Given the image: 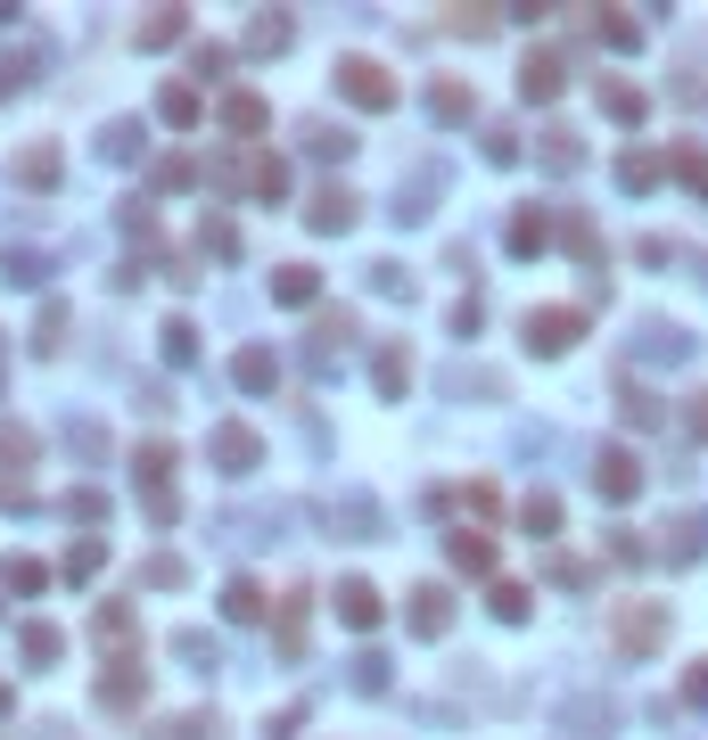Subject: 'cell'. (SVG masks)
<instances>
[{"label":"cell","instance_id":"836d02e7","mask_svg":"<svg viewBox=\"0 0 708 740\" xmlns=\"http://www.w3.org/2000/svg\"><path fill=\"white\" fill-rule=\"evenodd\" d=\"M494 618H511V625L528 618V584H494Z\"/></svg>","mask_w":708,"mask_h":740},{"label":"cell","instance_id":"9a60e30c","mask_svg":"<svg viewBox=\"0 0 708 740\" xmlns=\"http://www.w3.org/2000/svg\"><path fill=\"white\" fill-rule=\"evenodd\" d=\"M232 378H239L247 395H264V387H273V378H281V363H273V354H264V346H239V363H232Z\"/></svg>","mask_w":708,"mask_h":740},{"label":"cell","instance_id":"8992f818","mask_svg":"<svg viewBox=\"0 0 708 740\" xmlns=\"http://www.w3.org/2000/svg\"><path fill=\"white\" fill-rule=\"evenodd\" d=\"M215 461H223V470H232V477H247V470H256V461H264V436H256V428H239V420H232V428H215Z\"/></svg>","mask_w":708,"mask_h":740},{"label":"cell","instance_id":"4fadbf2b","mask_svg":"<svg viewBox=\"0 0 708 740\" xmlns=\"http://www.w3.org/2000/svg\"><path fill=\"white\" fill-rule=\"evenodd\" d=\"M519 91H528V99H552V91H560V50H528V67H519Z\"/></svg>","mask_w":708,"mask_h":740},{"label":"cell","instance_id":"e575fe53","mask_svg":"<svg viewBox=\"0 0 708 740\" xmlns=\"http://www.w3.org/2000/svg\"><path fill=\"white\" fill-rule=\"evenodd\" d=\"M190 67H198V82H215L223 67H232V50H223V41H198V58H190Z\"/></svg>","mask_w":708,"mask_h":740},{"label":"cell","instance_id":"1f68e13d","mask_svg":"<svg viewBox=\"0 0 708 740\" xmlns=\"http://www.w3.org/2000/svg\"><path fill=\"white\" fill-rule=\"evenodd\" d=\"M247 41H256V50H288V17H256Z\"/></svg>","mask_w":708,"mask_h":740},{"label":"cell","instance_id":"8d00e7d4","mask_svg":"<svg viewBox=\"0 0 708 740\" xmlns=\"http://www.w3.org/2000/svg\"><path fill=\"white\" fill-rule=\"evenodd\" d=\"M67 519H82V526H99V519H108V502H99L91 485H82V494H67Z\"/></svg>","mask_w":708,"mask_h":740},{"label":"cell","instance_id":"2e32d148","mask_svg":"<svg viewBox=\"0 0 708 740\" xmlns=\"http://www.w3.org/2000/svg\"><path fill=\"white\" fill-rule=\"evenodd\" d=\"M659 552H668V560H700V552H708V519H676Z\"/></svg>","mask_w":708,"mask_h":740},{"label":"cell","instance_id":"44dd1931","mask_svg":"<svg viewBox=\"0 0 708 740\" xmlns=\"http://www.w3.org/2000/svg\"><path fill=\"white\" fill-rule=\"evenodd\" d=\"M223 618H239V625H256L264 618V592L247 584V576H232V592H223Z\"/></svg>","mask_w":708,"mask_h":740},{"label":"cell","instance_id":"9c48e42d","mask_svg":"<svg viewBox=\"0 0 708 740\" xmlns=\"http://www.w3.org/2000/svg\"><path fill=\"white\" fill-rule=\"evenodd\" d=\"M322 296V272L314 264H281L273 272V305H314Z\"/></svg>","mask_w":708,"mask_h":740},{"label":"cell","instance_id":"3957f363","mask_svg":"<svg viewBox=\"0 0 708 740\" xmlns=\"http://www.w3.org/2000/svg\"><path fill=\"white\" fill-rule=\"evenodd\" d=\"M26 470H33V428L0 420V502H26V494H33Z\"/></svg>","mask_w":708,"mask_h":740},{"label":"cell","instance_id":"6da1fadb","mask_svg":"<svg viewBox=\"0 0 708 740\" xmlns=\"http://www.w3.org/2000/svg\"><path fill=\"white\" fill-rule=\"evenodd\" d=\"M610 642L627 650V659L659 650V642H668V609H659V601H618V618H610Z\"/></svg>","mask_w":708,"mask_h":740},{"label":"cell","instance_id":"f546056e","mask_svg":"<svg viewBox=\"0 0 708 740\" xmlns=\"http://www.w3.org/2000/svg\"><path fill=\"white\" fill-rule=\"evenodd\" d=\"M0 576H9V592H41V584H50V568H41V560H9Z\"/></svg>","mask_w":708,"mask_h":740},{"label":"cell","instance_id":"ac0fdd59","mask_svg":"<svg viewBox=\"0 0 708 740\" xmlns=\"http://www.w3.org/2000/svg\"><path fill=\"white\" fill-rule=\"evenodd\" d=\"M453 568H462V576H486V568H494V543L462 526V535H453Z\"/></svg>","mask_w":708,"mask_h":740},{"label":"cell","instance_id":"cb8c5ba5","mask_svg":"<svg viewBox=\"0 0 708 740\" xmlns=\"http://www.w3.org/2000/svg\"><path fill=\"white\" fill-rule=\"evenodd\" d=\"M17 181H26V189H50V181H58V148H26V157H17Z\"/></svg>","mask_w":708,"mask_h":740},{"label":"cell","instance_id":"b9f144b4","mask_svg":"<svg viewBox=\"0 0 708 740\" xmlns=\"http://www.w3.org/2000/svg\"><path fill=\"white\" fill-rule=\"evenodd\" d=\"M544 157L560 165V174H569V165H577V132H544Z\"/></svg>","mask_w":708,"mask_h":740},{"label":"cell","instance_id":"7a4b0ae2","mask_svg":"<svg viewBox=\"0 0 708 740\" xmlns=\"http://www.w3.org/2000/svg\"><path fill=\"white\" fill-rule=\"evenodd\" d=\"M338 91L354 99V108H371V116H380V108H395V82H387V67H380V58H338Z\"/></svg>","mask_w":708,"mask_h":740},{"label":"cell","instance_id":"d590c367","mask_svg":"<svg viewBox=\"0 0 708 740\" xmlns=\"http://www.w3.org/2000/svg\"><path fill=\"white\" fill-rule=\"evenodd\" d=\"M601 41H610V50H635L642 26H635V17H601Z\"/></svg>","mask_w":708,"mask_h":740},{"label":"cell","instance_id":"7bdbcfd3","mask_svg":"<svg viewBox=\"0 0 708 740\" xmlns=\"http://www.w3.org/2000/svg\"><path fill=\"white\" fill-rule=\"evenodd\" d=\"M198 247H215V256H232V247H239V230H232V223H206V230H198Z\"/></svg>","mask_w":708,"mask_h":740},{"label":"cell","instance_id":"74e56055","mask_svg":"<svg viewBox=\"0 0 708 740\" xmlns=\"http://www.w3.org/2000/svg\"><path fill=\"white\" fill-rule=\"evenodd\" d=\"M569 247H577V256H586V264H601V230H593L586 215H577V223H569Z\"/></svg>","mask_w":708,"mask_h":740},{"label":"cell","instance_id":"ffe728a7","mask_svg":"<svg viewBox=\"0 0 708 740\" xmlns=\"http://www.w3.org/2000/svg\"><path fill=\"white\" fill-rule=\"evenodd\" d=\"M544 239H552L544 215H511V256H544Z\"/></svg>","mask_w":708,"mask_h":740},{"label":"cell","instance_id":"7c38bea8","mask_svg":"<svg viewBox=\"0 0 708 740\" xmlns=\"http://www.w3.org/2000/svg\"><path fill=\"white\" fill-rule=\"evenodd\" d=\"M264 124H273V108H264V99L256 91H232V99H223V132H264Z\"/></svg>","mask_w":708,"mask_h":740},{"label":"cell","instance_id":"ba28073f","mask_svg":"<svg viewBox=\"0 0 708 740\" xmlns=\"http://www.w3.org/2000/svg\"><path fill=\"white\" fill-rule=\"evenodd\" d=\"M445 625H453V592H445V584H421V592H412V633L436 642Z\"/></svg>","mask_w":708,"mask_h":740},{"label":"cell","instance_id":"4dcf8cb0","mask_svg":"<svg viewBox=\"0 0 708 740\" xmlns=\"http://www.w3.org/2000/svg\"><path fill=\"white\" fill-rule=\"evenodd\" d=\"M346 337H354V313L338 305V313H322V329H314V346L330 354V346H346Z\"/></svg>","mask_w":708,"mask_h":740},{"label":"cell","instance_id":"4316f807","mask_svg":"<svg viewBox=\"0 0 708 740\" xmlns=\"http://www.w3.org/2000/svg\"><path fill=\"white\" fill-rule=\"evenodd\" d=\"M601 108H610L618 124H642V91L635 82H601Z\"/></svg>","mask_w":708,"mask_h":740},{"label":"cell","instance_id":"30bf717a","mask_svg":"<svg viewBox=\"0 0 708 740\" xmlns=\"http://www.w3.org/2000/svg\"><path fill=\"white\" fill-rule=\"evenodd\" d=\"M338 618H346L354 633H371V625H380V592H371L363 576H346V584H338Z\"/></svg>","mask_w":708,"mask_h":740},{"label":"cell","instance_id":"d4e9b609","mask_svg":"<svg viewBox=\"0 0 708 740\" xmlns=\"http://www.w3.org/2000/svg\"><path fill=\"white\" fill-rule=\"evenodd\" d=\"M371 378H380V395H404V387H412V354H404V346H387Z\"/></svg>","mask_w":708,"mask_h":740},{"label":"cell","instance_id":"f1b7e54d","mask_svg":"<svg viewBox=\"0 0 708 740\" xmlns=\"http://www.w3.org/2000/svg\"><path fill=\"white\" fill-rule=\"evenodd\" d=\"M33 346H41V354H58V346H67V305H41V329H33Z\"/></svg>","mask_w":708,"mask_h":740},{"label":"cell","instance_id":"5b68a950","mask_svg":"<svg viewBox=\"0 0 708 740\" xmlns=\"http://www.w3.org/2000/svg\"><path fill=\"white\" fill-rule=\"evenodd\" d=\"M593 485H601L610 502H635V494H642V461L627 453V444H601V461H593Z\"/></svg>","mask_w":708,"mask_h":740},{"label":"cell","instance_id":"f35d334b","mask_svg":"<svg viewBox=\"0 0 708 740\" xmlns=\"http://www.w3.org/2000/svg\"><path fill=\"white\" fill-rule=\"evenodd\" d=\"M99 560H108L99 543H75V552H67V576H75V584H82V576H99Z\"/></svg>","mask_w":708,"mask_h":740},{"label":"cell","instance_id":"bcb514c9","mask_svg":"<svg viewBox=\"0 0 708 740\" xmlns=\"http://www.w3.org/2000/svg\"><path fill=\"white\" fill-rule=\"evenodd\" d=\"M684 700H708V667H692V683H684Z\"/></svg>","mask_w":708,"mask_h":740},{"label":"cell","instance_id":"ee69618b","mask_svg":"<svg viewBox=\"0 0 708 740\" xmlns=\"http://www.w3.org/2000/svg\"><path fill=\"white\" fill-rule=\"evenodd\" d=\"M478 322H486V305H478V296H462V305H453V329L478 337Z\"/></svg>","mask_w":708,"mask_h":740},{"label":"cell","instance_id":"5bb4252c","mask_svg":"<svg viewBox=\"0 0 708 740\" xmlns=\"http://www.w3.org/2000/svg\"><path fill=\"white\" fill-rule=\"evenodd\" d=\"M305 223H314V230H354V198H346V189H314Z\"/></svg>","mask_w":708,"mask_h":740},{"label":"cell","instance_id":"603a6c76","mask_svg":"<svg viewBox=\"0 0 708 740\" xmlns=\"http://www.w3.org/2000/svg\"><path fill=\"white\" fill-rule=\"evenodd\" d=\"M181 33H190V17H181V9H157L149 26H140V50H165V41H181Z\"/></svg>","mask_w":708,"mask_h":740},{"label":"cell","instance_id":"f6af8a7d","mask_svg":"<svg viewBox=\"0 0 708 740\" xmlns=\"http://www.w3.org/2000/svg\"><path fill=\"white\" fill-rule=\"evenodd\" d=\"M17 82H26V67H17V58H0V91H17Z\"/></svg>","mask_w":708,"mask_h":740},{"label":"cell","instance_id":"277c9868","mask_svg":"<svg viewBox=\"0 0 708 740\" xmlns=\"http://www.w3.org/2000/svg\"><path fill=\"white\" fill-rule=\"evenodd\" d=\"M577 329H586V313H577V305H544V313H528V346H535V354H569V346H577Z\"/></svg>","mask_w":708,"mask_h":740},{"label":"cell","instance_id":"52a82bcc","mask_svg":"<svg viewBox=\"0 0 708 740\" xmlns=\"http://www.w3.org/2000/svg\"><path fill=\"white\" fill-rule=\"evenodd\" d=\"M99 700H108V708H132V700H149V667H140V659H116L108 674H99Z\"/></svg>","mask_w":708,"mask_h":740},{"label":"cell","instance_id":"d6a6232c","mask_svg":"<svg viewBox=\"0 0 708 740\" xmlns=\"http://www.w3.org/2000/svg\"><path fill=\"white\" fill-rule=\"evenodd\" d=\"M519 519H528L535 535H552V526H560V502H552V494H528V511H519Z\"/></svg>","mask_w":708,"mask_h":740},{"label":"cell","instance_id":"8fae6325","mask_svg":"<svg viewBox=\"0 0 708 740\" xmlns=\"http://www.w3.org/2000/svg\"><path fill=\"white\" fill-rule=\"evenodd\" d=\"M99 642H108L116 650V659H132V642H140V625H132V609H124V601H108V609H99Z\"/></svg>","mask_w":708,"mask_h":740},{"label":"cell","instance_id":"7dc6e473","mask_svg":"<svg viewBox=\"0 0 708 740\" xmlns=\"http://www.w3.org/2000/svg\"><path fill=\"white\" fill-rule=\"evenodd\" d=\"M692 436H708V395H692Z\"/></svg>","mask_w":708,"mask_h":740},{"label":"cell","instance_id":"ab89813d","mask_svg":"<svg viewBox=\"0 0 708 740\" xmlns=\"http://www.w3.org/2000/svg\"><path fill=\"white\" fill-rule=\"evenodd\" d=\"M668 165H676V174H684V181H692V189H708V157H700V148H676V157H668Z\"/></svg>","mask_w":708,"mask_h":740},{"label":"cell","instance_id":"484cf974","mask_svg":"<svg viewBox=\"0 0 708 740\" xmlns=\"http://www.w3.org/2000/svg\"><path fill=\"white\" fill-rule=\"evenodd\" d=\"M429 108H436V124H462V116L478 108V99L462 91V82H436V91H429Z\"/></svg>","mask_w":708,"mask_h":740},{"label":"cell","instance_id":"60d3db41","mask_svg":"<svg viewBox=\"0 0 708 740\" xmlns=\"http://www.w3.org/2000/svg\"><path fill=\"white\" fill-rule=\"evenodd\" d=\"M190 337H198L190 322H165V363H190Z\"/></svg>","mask_w":708,"mask_h":740},{"label":"cell","instance_id":"e0dca14e","mask_svg":"<svg viewBox=\"0 0 708 740\" xmlns=\"http://www.w3.org/2000/svg\"><path fill=\"white\" fill-rule=\"evenodd\" d=\"M659 174H668V157H651V148H627V157H618V181L627 189H651Z\"/></svg>","mask_w":708,"mask_h":740},{"label":"cell","instance_id":"83f0119b","mask_svg":"<svg viewBox=\"0 0 708 740\" xmlns=\"http://www.w3.org/2000/svg\"><path fill=\"white\" fill-rule=\"evenodd\" d=\"M247 181H256V198H288V165L281 157H256V174H247Z\"/></svg>","mask_w":708,"mask_h":740},{"label":"cell","instance_id":"d6986e66","mask_svg":"<svg viewBox=\"0 0 708 740\" xmlns=\"http://www.w3.org/2000/svg\"><path fill=\"white\" fill-rule=\"evenodd\" d=\"M157 116L174 124V132H190V124H198V91H190V82H174V91L157 99Z\"/></svg>","mask_w":708,"mask_h":740},{"label":"cell","instance_id":"7402d4cb","mask_svg":"<svg viewBox=\"0 0 708 740\" xmlns=\"http://www.w3.org/2000/svg\"><path fill=\"white\" fill-rule=\"evenodd\" d=\"M26 659L33 667H58V659H67V633H58V625H26Z\"/></svg>","mask_w":708,"mask_h":740}]
</instances>
